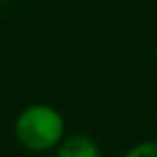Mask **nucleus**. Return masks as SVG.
Instances as JSON below:
<instances>
[{"mask_svg":"<svg viewBox=\"0 0 157 157\" xmlns=\"http://www.w3.org/2000/svg\"><path fill=\"white\" fill-rule=\"evenodd\" d=\"M14 131L20 145L36 153H44L62 143L66 121L56 107L46 104H32L24 107L16 117Z\"/></svg>","mask_w":157,"mask_h":157,"instance_id":"nucleus-1","label":"nucleus"},{"mask_svg":"<svg viewBox=\"0 0 157 157\" xmlns=\"http://www.w3.org/2000/svg\"><path fill=\"white\" fill-rule=\"evenodd\" d=\"M58 157H101V153L92 137L78 133L62 139L58 147Z\"/></svg>","mask_w":157,"mask_h":157,"instance_id":"nucleus-2","label":"nucleus"},{"mask_svg":"<svg viewBox=\"0 0 157 157\" xmlns=\"http://www.w3.org/2000/svg\"><path fill=\"white\" fill-rule=\"evenodd\" d=\"M123 157H157V141H143L131 147Z\"/></svg>","mask_w":157,"mask_h":157,"instance_id":"nucleus-3","label":"nucleus"}]
</instances>
